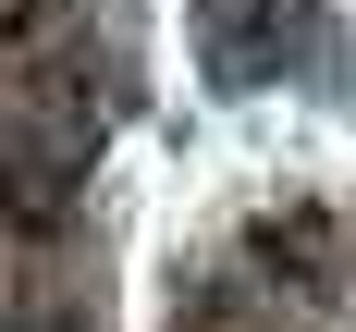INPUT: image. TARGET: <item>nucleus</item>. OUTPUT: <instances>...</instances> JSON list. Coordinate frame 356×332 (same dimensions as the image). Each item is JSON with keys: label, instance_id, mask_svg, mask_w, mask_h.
Returning a JSON list of instances; mask_svg holds the SVG:
<instances>
[]
</instances>
